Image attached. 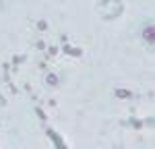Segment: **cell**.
<instances>
[{"mask_svg":"<svg viewBox=\"0 0 155 149\" xmlns=\"http://www.w3.org/2000/svg\"><path fill=\"white\" fill-rule=\"evenodd\" d=\"M145 37H147L149 44H153V27H147V29H145Z\"/></svg>","mask_w":155,"mask_h":149,"instance_id":"1","label":"cell"}]
</instances>
